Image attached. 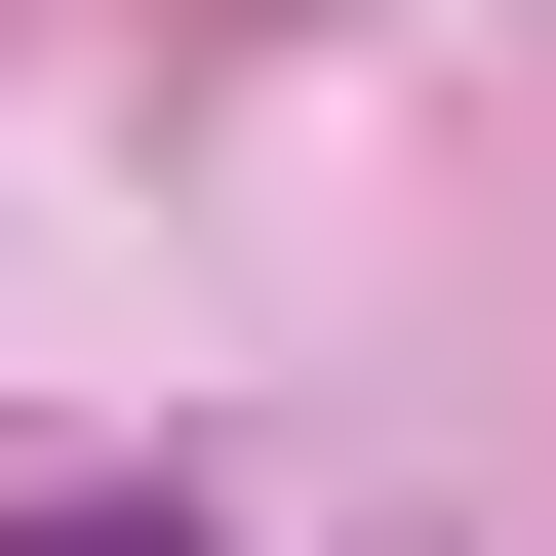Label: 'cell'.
Masks as SVG:
<instances>
[{
	"label": "cell",
	"mask_w": 556,
	"mask_h": 556,
	"mask_svg": "<svg viewBox=\"0 0 556 556\" xmlns=\"http://www.w3.org/2000/svg\"><path fill=\"white\" fill-rule=\"evenodd\" d=\"M40 556H199V517H40Z\"/></svg>",
	"instance_id": "obj_1"
}]
</instances>
